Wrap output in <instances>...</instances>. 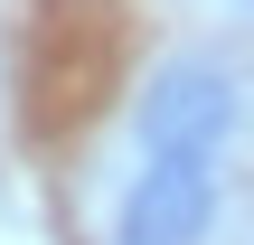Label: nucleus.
I'll return each instance as SVG.
<instances>
[{
    "label": "nucleus",
    "mask_w": 254,
    "mask_h": 245,
    "mask_svg": "<svg viewBox=\"0 0 254 245\" xmlns=\"http://www.w3.org/2000/svg\"><path fill=\"white\" fill-rule=\"evenodd\" d=\"M236 9H254V0H236Z\"/></svg>",
    "instance_id": "obj_3"
},
{
    "label": "nucleus",
    "mask_w": 254,
    "mask_h": 245,
    "mask_svg": "<svg viewBox=\"0 0 254 245\" xmlns=\"http://www.w3.org/2000/svg\"><path fill=\"white\" fill-rule=\"evenodd\" d=\"M217 198H226V161L217 151H151L132 170V189L113 198L104 245H207Z\"/></svg>",
    "instance_id": "obj_1"
},
{
    "label": "nucleus",
    "mask_w": 254,
    "mask_h": 245,
    "mask_svg": "<svg viewBox=\"0 0 254 245\" xmlns=\"http://www.w3.org/2000/svg\"><path fill=\"white\" fill-rule=\"evenodd\" d=\"M236 113H245L236 66H217V57H170V66L141 85L132 132H141V161H151V151H217V161H226Z\"/></svg>",
    "instance_id": "obj_2"
}]
</instances>
